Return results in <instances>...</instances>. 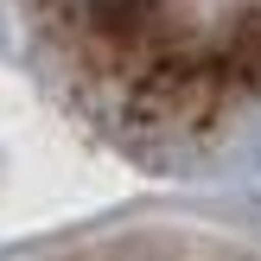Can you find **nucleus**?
<instances>
[{
	"label": "nucleus",
	"mask_w": 261,
	"mask_h": 261,
	"mask_svg": "<svg viewBox=\"0 0 261 261\" xmlns=\"http://www.w3.org/2000/svg\"><path fill=\"white\" fill-rule=\"evenodd\" d=\"M76 58L147 109L261 89V0H51Z\"/></svg>",
	"instance_id": "1"
}]
</instances>
